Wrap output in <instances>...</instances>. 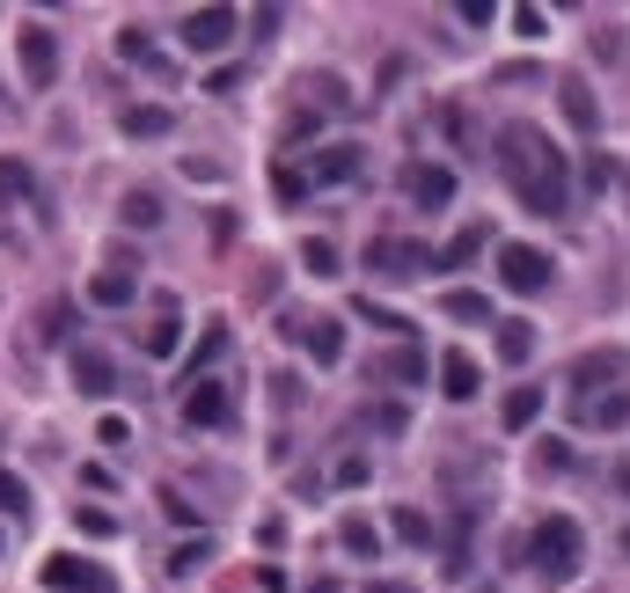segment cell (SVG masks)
<instances>
[{
    "label": "cell",
    "mask_w": 630,
    "mask_h": 593,
    "mask_svg": "<svg viewBox=\"0 0 630 593\" xmlns=\"http://www.w3.org/2000/svg\"><path fill=\"white\" fill-rule=\"evenodd\" d=\"M440 315H455V323H491V294H470V286H447L440 294ZM499 330V323H491Z\"/></svg>",
    "instance_id": "21"
},
{
    "label": "cell",
    "mask_w": 630,
    "mask_h": 593,
    "mask_svg": "<svg viewBox=\"0 0 630 593\" xmlns=\"http://www.w3.org/2000/svg\"><path fill=\"white\" fill-rule=\"evenodd\" d=\"M337 542H345L352 557H382V535H374L367 513H345V521H337Z\"/></svg>",
    "instance_id": "23"
},
{
    "label": "cell",
    "mask_w": 630,
    "mask_h": 593,
    "mask_svg": "<svg viewBox=\"0 0 630 593\" xmlns=\"http://www.w3.org/2000/svg\"><path fill=\"white\" fill-rule=\"evenodd\" d=\"M16 59H22V81H30V88H52L59 81V37L45 30V22H22Z\"/></svg>",
    "instance_id": "6"
},
{
    "label": "cell",
    "mask_w": 630,
    "mask_h": 593,
    "mask_svg": "<svg viewBox=\"0 0 630 593\" xmlns=\"http://www.w3.org/2000/svg\"><path fill=\"white\" fill-rule=\"evenodd\" d=\"M337 484H367V454H345L337 462Z\"/></svg>",
    "instance_id": "42"
},
{
    "label": "cell",
    "mask_w": 630,
    "mask_h": 593,
    "mask_svg": "<svg viewBox=\"0 0 630 593\" xmlns=\"http://www.w3.org/2000/svg\"><path fill=\"white\" fill-rule=\"evenodd\" d=\"M535 462H543V470H572V447H564V439H543V454H535Z\"/></svg>",
    "instance_id": "41"
},
{
    "label": "cell",
    "mask_w": 630,
    "mask_h": 593,
    "mask_svg": "<svg viewBox=\"0 0 630 593\" xmlns=\"http://www.w3.org/2000/svg\"><path fill=\"white\" fill-rule=\"evenodd\" d=\"M558 110L572 132H594L601 125V103H594V88H587V73H558Z\"/></svg>",
    "instance_id": "10"
},
{
    "label": "cell",
    "mask_w": 630,
    "mask_h": 593,
    "mask_svg": "<svg viewBox=\"0 0 630 593\" xmlns=\"http://www.w3.org/2000/svg\"><path fill=\"white\" fill-rule=\"evenodd\" d=\"M301 593H337V579H315V586H301Z\"/></svg>",
    "instance_id": "47"
},
{
    "label": "cell",
    "mask_w": 630,
    "mask_h": 593,
    "mask_svg": "<svg viewBox=\"0 0 630 593\" xmlns=\"http://www.w3.org/2000/svg\"><path fill=\"white\" fill-rule=\"evenodd\" d=\"M206 557H213V542L198 535V542H184V550H176V557H169V572H176V579H191V572H198V564H206Z\"/></svg>",
    "instance_id": "33"
},
{
    "label": "cell",
    "mask_w": 630,
    "mask_h": 593,
    "mask_svg": "<svg viewBox=\"0 0 630 593\" xmlns=\"http://www.w3.org/2000/svg\"><path fill=\"white\" fill-rule=\"evenodd\" d=\"M184 418H191V425H228V418H235L228 388H220V382H191V396H184Z\"/></svg>",
    "instance_id": "15"
},
{
    "label": "cell",
    "mask_w": 630,
    "mask_h": 593,
    "mask_svg": "<svg viewBox=\"0 0 630 593\" xmlns=\"http://www.w3.org/2000/svg\"><path fill=\"white\" fill-rule=\"evenodd\" d=\"M528 352H535V323H528V315H506V323H499V359H506V367H528Z\"/></svg>",
    "instance_id": "19"
},
{
    "label": "cell",
    "mask_w": 630,
    "mask_h": 593,
    "mask_svg": "<svg viewBox=\"0 0 630 593\" xmlns=\"http://www.w3.org/2000/svg\"><path fill=\"white\" fill-rule=\"evenodd\" d=\"M616 491H623V498H630V462H623V470H616Z\"/></svg>",
    "instance_id": "48"
},
{
    "label": "cell",
    "mask_w": 630,
    "mask_h": 593,
    "mask_svg": "<svg viewBox=\"0 0 630 593\" xmlns=\"http://www.w3.org/2000/svg\"><path fill=\"white\" fill-rule=\"evenodd\" d=\"M235 45V8H191L184 16V52L191 59H213Z\"/></svg>",
    "instance_id": "5"
},
{
    "label": "cell",
    "mask_w": 630,
    "mask_h": 593,
    "mask_svg": "<svg viewBox=\"0 0 630 593\" xmlns=\"http://www.w3.org/2000/svg\"><path fill=\"white\" fill-rule=\"evenodd\" d=\"M301 88H308V96H315L323 110H345V81H337V73H308Z\"/></svg>",
    "instance_id": "31"
},
{
    "label": "cell",
    "mask_w": 630,
    "mask_h": 593,
    "mask_svg": "<svg viewBox=\"0 0 630 593\" xmlns=\"http://www.w3.org/2000/svg\"><path fill=\"white\" fill-rule=\"evenodd\" d=\"M579 557H587V535H579L572 513H550V521L528 535V564H535V579H550V586H572Z\"/></svg>",
    "instance_id": "2"
},
{
    "label": "cell",
    "mask_w": 630,
    "mask_h": 593,
    "mask_svg": "<svg viewBox=\"0 0 630 593\" xmlns=\"http://www.w3.org/2000/svg\"><path fill=\"white\" fill-rule=\"evenodd\" d=\"M491 161H499V176L513 184V198H521L535 220H558L564 206H572V155H558L550 147L543 125H499V140H491Z\"/></svg>",
    "instance_id": "1"
},
{
    "label": "cell",
    "mask_w": 630,
    "mask_h": 593,
    "mask_svg": "<svg viewBox=\"0 0 630 593\" xmlns=\"http://www.w3.org/2000/svg\"><path fill=\"white\" fill-rule=\"evenodd\" d=\"M45 586L52 593H118V579L104 572V564H88V557H45Z\"/></svg>",
    "instance_id": "8"
},
{
    "label": "cell",
    "mask_w": 630,
    "mask_h": 593,
    "mask_svg": "<svg viewBox=\"0 0 630 593\" xmlns=\"http://www.w3.org/2000/svg\"><path fill=\"white\" fill-rule=\"evenodd\" d=\"M308 169H315V184H352V176H360V147L337 140V147H323V155H308Z\"/></svg>",
    "instance_id": "17"
},
{
    "label": "cell",
    "mask_w": 630,
    "mask_h": 593,
    "mask_svg": "<svg viewBox=\"0 0 630 593\" xmlns=\"http://www.w3.org/2000/svg\"><path fill=\"white\" fill-rule=\"evenodd\" d=\"M169 110H161V103H132V110H125V118H118V132H125V140H161V132H169Z\"/></svg>",
    "instance_id": "20"
},
{
    "label": "cell",
    "mask_w": 630,
    "mask_h": 593,
    "mask_svg": "<svg viewBox=\"0 0 630 593\" xmlns=\"http://www.w3.org/2000/svg\"><path fill=\"white\" fill-rule=\"evenodd\" d=\"M301 345H308V359H315V367H337V359H345V323L315 315V323H301Z\"/></svg>",
    "instance_id": "16"
},
{
    "label": "cell",
    "mask_w": 630,
    "mask_h": 593,
    "mask_svg": "<svg viewBox=\"0 0 630 593\" xmlns=\"http://www.w3.org/2000/svg\"><path fill=\"white\" fill-rule=\"evenodd\" d=\"M513 30H521V37H543V8H513Z\"/></svg>",
    "instance_id": "43"
},
{
    "label": "cell",
    "mask_w": 630,
    "mask_h": 593,
    "mask_svg": "<svg viewBox=\"0 0 630 593\" xmlns=\"http://www.w3.org/2000/svg\"><path fill=\"white\" fill-rule=\"evenodd\" d=\"M161 506H169V521H184V527L198 521V506H191V498H184V491H176V484H161Z\"/></svg>",
    "instance_id": "37"
},
{
    "label": "cell",
    "mask_w": 630,
    "mask_h": 593,
    "mask_svg": "<svg viewBox=\"0 0 630 593\" xmlns=\"http://www.w3.org/2000/svg\"><path fill=\"white\" fill-rule=\"evenodd\" d=\"M484 243H491V227L470 220L462 235H447V243L433 249V271H462V264H476V257H484Z\"/></svg>",
    "instance_id": "14"
},
{
    "label": "cell",
    "mask_w": 630,
    "mask_h": 593,
    "mask_svg": "<svg viewBox=\"0 0 630 593\" xmlns=\"http://www.w3.org/2000/svg\"><path fill=\"white\" fill-rule=\"evenodd\" d=\"M37 191V176H30V161H16V155H0V198H30Z\"/></svg>",
    "instance_id": "28"
},
{
    "label": "cell",
    "mask_w": 630,
    "mask_h": 593,
    "mask_svg": "<svg viewBox=\"0 0 630 593\" xmlns=\"http://www.w3.org/2000/svg\"><path fill=\"white\" fill-rule=\"evenodd\" d=\"M579 418L594 425V433H616V425H630V396H623V388H609V396H587V403H579Z\"/></svg>",
    "instance_id": "18"
},
{
    "label": "cell",
    "mask_w": 630,
    "mask_h": 593,
    "mask_svg": "<svg viewBox=\"0 0 630 593\" xmlns=\"http://www.w3.org/2000/svg\"><path fill=\"white\" fill-rule=\"evenodd\" d=\"M67 330H73V300H52V308L37 315V337L45 345H67Z\"/></svg>",
    "instance_id": "29"
},
{
    "label": "cell",
    "mask_w": 630,
    "mask_h": 593,
    "mask_svg": "<svg viewBox=\"0 0 630 593\" xmlns=\"http://www.w3.org/2000/svg\"><path fill=\"white\" fill-rule=\"evenodd\" d=\"M67 374H73V388H81V396H110V388H118V374H110V359L96 345H73Z\"/></svg>",
    "instance_id": "13"
},
{
    "label": "cell",
    "mask_w": 630,
    "mask_h": 593,
    "mask_svg": "<svg viewBox=\"0 0 630 593\" xmlns=\"http://www.w3.org/2000/svg\"><path fill=\"white\" fill-rule=\"evenodd\" d=\"M535 418H543V388H513V396L499 403V425H506V433H528Z\"/></svg>",
    "instance_id": "22"
},
{
    "label": "cell",
    "mask_w": 630,
    "mask_h": 593,
    "mask_svg": "<svg viewBox=\"0 0 630 593\" xmlns=\"http://www.w3.org/2000/svg\"><path fill=\"white\" fill-rule=\"evenodd\" d=\"M550 279H558V264L543 257V249L535 243H506L499 249V286H506V294H550Z\"/></svg>",
    "instance_id": "3"
},
{
    "label": "cell",
    "mask_w": 630,
    "mask_h": 593,
    "mask_svg": "<svg viewBox=\"0 0 630 593\" xmlns=\"http://www.w3.org/2000/svg\"><path fill=\"white\" fill-rule=\"evenodd\" d=\"M521 81H543V67H528V59H513V67H491V88H521Z\"/></svg>",
    "instance_id": "35"
},
{
    "label": "cell",
    "mask_w": 630,
    "mask_h": 593,
    "mask_svg": "<svg viewBox=\"0 0 630 593\" xmlns=\"http://www.w3.org/2000/svg\"><path fill=\"white\" fill-rule=\"evenodd\" d=\"M367 271L374 279H425V271H433V249L403 243V235H374L367 243Z\"/></svg>",
    "instance_id": "4"
},
{
    "label": "cell",
    "mask_w": 630,
    "mask_h": 593,
    "mask_svg": "<svg viewBox=\"0 0 630 593\" xmlns=\"http://www.w3.org/2000/svg\"><path fill=\"white\" fill-rule=\"evenodd\" d=\"M616 550H623V557H630V527H623V535H616Z\"/></svg>",
    "instance_id": "49"
},
{
    "label": "cell",
    "mask_w": 630,
    "mask_h": 593,
    "mask_svg": "<svg viewBox=\"0 0 630 593\" xmlns=\"http://www.w3.org/2000/svg\"><path fill=\"white\" fill-rule=\"evenodd\" d=\"M272 184H279V198H286V206H301V198H308V184H315V176H294V169H279V176H272Z\"/></svg>",
    "instance_id": "38"
},
{
    "label": "cell",
    "mask_w": 630,
    "mask_h": 593,
    "mask_svg": "<svg viewBox=\"0 0 630 593\" xmlns=\"http://www.w3.org/2000/svg\"><path fill=\"white\" fill-rule=\"evenodd\" d=\"M594 59H609V67H623V37H616V30H609V37H594Z\"/></svg>",
    "instance_id": "45"
},
{
    "label": "cell",
    "mask_w": 630,
    "mask_h": 593,
    "mask_svg": "<svg viewBox=\"0 0 630 593\" xmlns=\"http://www.w3.org/2000/svg\"><path fill=\"white\" fill-rule=\"evenodd\" d=\"M147 352H155V359H169V352H176V323H169V315H161L155 330H147Z\"/></svg>",
    "instance_id": "39"
},
{
    "label": "cell",
    "mask_w": 630,
    "mask_h": 593,
    "mask_svg": "<svg viewBox=\"0 0 630 593\" xmlns=\"http://www.w3.org/2000/svg\"><path fill=\"white\" fill-rule=\"evenodd\" d=\"M73 527H81L88 542H110V535H118V521H110V513H96V506H81V513H73Z\"/></svg>",
    "instance_id": "34"
},
{
    "label": "cell",
    "mask_w": 630,
    "mask_h": 593,
    "mask_svg": "<svg viewBox=\"0 0 630 593\" xmlns=\"http://www.w3.org/2000/svg\"><path fill=\"white\" fill-rule=\"evenodd\" d=\"M125 227H161V198L155 191H125V213H118Z\"/></svg>",
    "instance_id": "27"
},
{
    "label": "cell",
    "mask_w": 630,
    "mask_h": 593,
    "mask_svg": "<svg viewBox=\"0 0 630 593\" xmlns=\"http://www.w3.org/2000/svg\"><path fill=\"white\" fill-rule=\"evenodd\" d=\"M257 300H279V264H257Z\"/></svg>",
    "instance_id": "44"
},
{
    "label": "cell",
    "mask_w": 630,
    "mask_h": 593,
    "mask_svg": "<svg viewBox=\"0 0 630 593\" xmlns=\"http://www.w3.org/2000/svg\"><path fill=\"white\" fill-rule=\"evenodd\" d=\"M132 294H140L132 271H96V279H88V300H96V308H125Z\"/></svg>",
    "instance_id": "24"
},
{
    "label": "cell",
    "mask_w": 630,
    "mask_h": 593,
    "mask_svg": "<svg viewBox=\"0 0 630 593\" xmlns=\"http://www.w3.org/2000/svg\"><path fill=\"white\" fill-rule=\"evenodd\" d=\"M616 176H623V169H616L609 155H587V191H609Z\"/></svg>",
    "instance_id": "36"
},
{
    "label": "cell",
    "mask_w": 630,
    "mask_h": 593,
    "mask_svg": "<svg viewBox=\"0 0 630 593\" xmlns=\"http://www.w3.org/2000/svg\"><path fill=\"white\" fill-rule=\"evenodd\" d=\"M388 527H396V542H411V550H425V542H433V521H425L419 506H396V513H388Z\"/></svg>",
    "instance_id": "26"
},
{
    "label": "cell",
    "mask_w": 630,
    "mask_h": 593,
    "mask_svg": "<svg viewBox=\"0 0 630 593\" xmlns=\"http://www.w3.org/2000/svg\"><path fill=\"white\" fill-rule=\"evenodd\" d=\"M425 374H433V367H425L419 345H396V352H374V359H367V388L374 382H382V388H419Z\"/></svg>",
    "instance_id": "9"
},
{
    "label": "cell",
    "mask_w": 630,
    "mask_h": 593,
    "mask_svg": "<svg viewBox=\"0 0 630 593\" xmlns=\"http://www.w3.org/2000/svg\"><path fill=\"white\" fill-rule=\"evenodd\" d=\"M623 374H630V352L601 345V352H587V359L572 367V388H579V396H594V382H623Z\"/></svg>",
    "instance_id": "12"
},
{
    "label": "cell",
    "mask_w": 630,
    "mask_h": 593,
    "mask_svg": "<svg viewBox=\"0 0 630 593\" xmlns=\"http://www.w3.org/2000/svg\"><path fill=\"white\" fill-rule=\"evenodd\" d=\"M0 513H30V484L16 470H0Z\"/></svg>",
    "instance_id": "32"
},
{
    "label": "cell",
    "mask_w": 630,
    "mask_h": 593,
    "mask_svg": "<svg viewBox=\"0 0 630 593\" xmlns=\"http://www.w3.org/2000/svg\"><path fill=\"white\" fill-rule=\"evenodd\" d=\"M403 198L425 206V213L455 206V169H447V161H403Z\"/></svg>",
    "instance_id": "7"
},
{
    "label": "cell",
    "mask_w": 630,
    "mask_h": 593,
    "mask_svg": "<svg viewBox=\"0 0 630 593\" xmlns=\"http://www.w3.org/2000/svg\"><path fill=\"white\" fill-rule=\"evenodd\" d=\"M484 388V367H476L470 352H440V396L447 403H470Z\"/></svg>",
    "instance_id": "11"
},
{
    "label": "cell",
    "mask_w": 630,
    "mask_h": 593,
    "mask_svg": "<svg viewBox=\"0 0 630 593\" xmlns=\"http://www.w3.org/2000/svg\"><path fill=\"white\" fill-rule=\"evenodd\" d=\"M367 593H419V586H403V579H382V586H367Z\"/></svg>",
    "instance_id": "46"
},
{
    "label": "cell",
    "mask_w": 630,
    "mask_h": 593,
    "mask_svg": "<svg viewBox=\"0 0 630 593\" xmlns=\"http://www.w3.org/2000/svg\"><path fill=\"white\" fill-rule=\"evenodd\" d=\"M352 315H360V323H374V330H396V337H411V315L382 308V300H374V294H360V300H352Z\"/></svg>",
    "instance_id": "25"
},
{
    "label": "cell",
    "mask_w": 630,
    "mask_h": 593,
    "mask_svg": "<svg viewBox=\"0 0 630 593\" xmlns=\"http://www.w3.org/2000/svg\"><path fill=\"white\" fill-rule=\"evenodd\" d=\"M455 16H462V22H470V30H484V22H491V16H499V8H491V0H462Z\"/></svg>",
    "instance_id": "40"
},
{
    "label": "cell",
    "mask_w": 630,
    "mask_h": 593,
    "mask_svg": "<svg viewBox=\"0 0 630 593\" xmlns=\"http://www.w3.org/2000/svg\"><path fill=\"white\" fill-rule=\"evenodd\" d=\"M301 264H308L315 279H337V249L323 243V235H308V243H301Z\"/></svg>",
    "instance_id": "30"
}]
</instances>
